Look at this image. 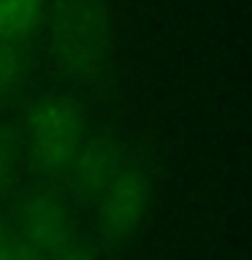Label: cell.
Here are the masks:
<instances>
[{
    "label": "cell",
    "mask_w": 252,
    "mask_h": 260,
    "mask_svg": "<svg viewBox=\"0 0 252 260\" xmlns=\"http://www.w3.org/2000/svg\"><path fill=\"white\" fill-rule=\"evenodd\" d=\"M16 231L36 252L38 260H95L92 247L81 236L79 225L54 198H30L19 211Z\"/></svg>",
    "instance_id": "2"
},
{
    "label": "cell",
    "mask_w": 252,
    "mask_h": 260,
    "mask_svg": "<svg viewBox=\"0 0 252 260\" xmlns=\"http://www.w3.org/2000/svg\"><path fill=\"white\" fill-rule=\"evenodd\" d=\"M11 162H14L11 144H8V138L3 136V130H0V179H6V174L11 171Z\"/></svg>",
    "instance_id": "8"
},
{
    "label": "cell",
    "mask_w": 252,
    "mask_h": 260,
    "mask_svg": "<svg viewBox=\"0 0 252 260\" xmlns=\"http://www.w3.org/2000/svg\"><path fill=\"white\" fill-rule=\"evenodd\" d=\"M149 176L136 160H122L95 195L98 231L109 241H128L149 209Z\"/></svg>",
    "instance_id": "3"
},
{
    "label": "cell",
    "mask_w": 252,
    "mask_h": 260,
    "mask_svg": "<svg viewBox=\"0 0 252 260\" xmlns=\"http://www.w3.org/2000/svg\"><path fill=\"white\" fill-rule=\"evenodd\" d=\"M24 54L16 44H3L0 41V98L8 95L24 76Z\"/></svg>",
    "instance_id": "6"
},
{
    "label": "cell",
    "mask_w": 252,
    "mask_h": 260,
    "mask_svg": "<svg viewBox=\"0 0 252 260\" xmlns=\"http://www.w3.org/2000/svg\"><path fill=\"white\" fill-rule=\"evenodd\" d=\"M27 149L38 168L49 174L71 171L87 141V117L76 101L65 95H46L27 114Z\"/></svg>",
    "instance_id": "1"
},
{
    "label": "cell",
    "mask_w": 252,
    "mask_h": 260,
    "mask_svg": "<svg viewBox=\"0 0 252 260\" xmlns=\"http://www.w3.org/2000/svg\"><path fill=\"white\" fill-rule=\"evenodd\" d=\"M57 49L76 73H92L106 52L103 0H62L57 19Z\"/></svg>",
    "instance_id": "4"
},
{
    "label": "cell",
    "mask_w": 252,
    "mask_h": 260,
    "mask_svg": "<svg viewBox=\"0 0 252 260\" xmlns=\"http://www.w3.org/2000/svg\"><path fill=\"white\" fill-rule=\"evenodd\" d=\"M0 260H38V257L16 228H3L0 231Z\"/></svg>",
    "instance_id": "7"
},
{
    "label": "cell",
    "mask_w": 252,
    "mask_h": 260,
    "mask_svg": "<svg viewBox=\"0 0 252 260\" xmlns=\"http://www.w3.org/2000/svg\"><path fill=\"white\" fill-rule=\"evenodd\" d=\"M46 0H0V41L16 44L38 27Z\"/></svg>",
    "instance_id": "5"
}]
</instances>
